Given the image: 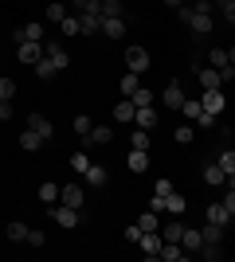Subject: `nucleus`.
Instances as JSON below:
<instances>
[{
	"instance_id": "nucleus-1",
	"label": "nucleus",
	"mask_w": 235,
	"mask_h": 262,
	"mask_svg": "<svg viewBox=\"0 0 235 262\" xmlns=\"http://www.w3.org/2000/svg\"><path fill=\"white\" fill-rule=\"evenodd\" d=\"M44 59L55 67V71H67V67H71V55H67V47L59 43V39H47V43H44Z\"/></svg>"
},
{
	"instance_id": "nucleus-2",
	"label": "nucleus",
	"mask_w": 235,
	"mask_h": 262,
	"mask_svg": "<svg viewBox=\"0 0 235 262\" xmlns=\"http://www.w3.org/2000/svg\"><path fill=\"white\" fill-rule=\"evenodd\" d=\"M59 204L82 211V204H87V188H82V184H59Z\"/></svg>"
},
{
	"instance_id": "nucleus-3",
	"label": "nucleus",
	"mask_w": 235,
	"mask_h": 262,
	"mask_svg": "<svg viewBox=\"0 0 235 262\" xmlns=\"http://www.w3.org/2000/svg\"><path fill=\"white\" fill-rule=\"evenodd\" d=\"M125 67L134 71V75H141V71H149V51L141 43H134V47H125Z\"/></svg>"
},
{
	"instance_id": "nucleus-4",
	"label": "nucleus",
	"mask_w": 235,
	"mask_h": 262,
	"mask_svg": "<svg viewBox=\"0 0 235 262\" xmlns=\"http://www.w3.org/2000/svg\"><path fill=\"white\" fill-rule=\"evenodd\" d=\"M196 98H200V106L208 110V114H216V118H220V114H224V106H227L224 86H220V90H204V94H196Z\"/></svg>"
},
{
	"instance_id": "nucleus-5",
	"label": "nucleus",
	"mask_w": 235,
	"mask_h": 262,
	"mask_svg": "<svg viewBox=\"0 0 235 262\" xmlns=\"http://www.w3.org/2000/svg\"><path fill=\"white\" fill-rule=\"evenodd\" d=\"M188 28H192V35H196V39H208V35H212V12H196V8H192Z\"/></svg>"
},
{
	"instance_id": "nucleus-6",
	"label": "nucleus",
	"mask_w": 235,
	"mask_h": 262,
	"mask_svg": "<svg viewBox=\"0 0 235 262\" xmlns=\"http://www.w3.org/2000/svg\"><path fill=\"white\" fill-rule=\"evenodd\" d=\"M134 247L145 254V258H157V251H161V231H141V239H137Z\"/></svg>"
},
{
	"instance_id": "nucleus-7",
	"label": "nucleus",
	"mask_w": 235,
	"mask_h": 262,
	"mask_svg": "<svg viewBox=\"0 0 235 262\" xmlns=\"http://www.w3.org/2000/svg\"><path fill=\"white\" fill-rule=\"evenodd\" d=\"M98 32L106 35V39H122V35H125V20H122V16H102Z\"/></svg>"
},
{
	"instance_id": "nucleus-8",
	"label": "nucleus",
	"mask_w": 235,
	"mask_h": 262,
	"mask_svg": "<svg viewBox=\"0 0 235 262\" xmlns=\"http://www.w3.org/2000/svg\"><path fill=\"white\" fill-rule=\"evenodd\" d=\"M12 39L16 43H44V28L39 24H24L20 32H12Z\"/></svg>"
},
{
	"instance_id": "nucleus-9",
	"label": "nucleus",
	"mask_w": 235,
	"mask_h": 262,
	"mask_svg": "<svg viewBox=\"0 0 235 262\" xmlns=\"http://www.w3.org/2000/svg\"><path fill=\"white\" fill-rule=\"evenodd\" d=\"M51 219H55L59 227H78V208H67V204H59V208H51Z\"/></svg>"
},
{
	"instance_id": "nucleus-10",
	"label": "nucleus",
	"mask_w": 235,
	"mask_h": 262,
	"mask_svg": "<svg viewBox=\"0 0 235 262\" xmlns=\"http://www.w3.org/2000/svg\"><path fill=\"white\" fill-rule=\"evenodd\" d=\"M102 16L98 12H78V35H98Z\"/></svg>"
},
{
	"instance_id": "nucleus-11",
	"label": "nucleus",
	"mask_w": 235,
	"mask_h": 262,
	"mask_svg": "<svg viewBox=\"0 0 235 262\" xmlns=\"http://www.w3.org/2000/svg\"><path fill=\"white\" fill-rule=\"evenodd\" d=\"M196 78H200L204 90H220V86H224V78H220L216 67H196Z\"/></svg>"
},
{
	"instance_id": "nucleus-12",
	"label": "nucleus",
	"mask_w": 235,
	"mask_h": 262,
	"mask_svg": "<svg viewBox=\"0 0 235 262\" xmlns=\"http://www.w3.org/2000/svg\"><path fill=\"white\" fill-rule=\"evenodd\" d=\"M16 59L20 63H39L44 59V43H16Z\"/></svg>"
},
{
	"instance_id": "nucleus-13",
	"label": "nucleus",
	"mask_w": 235,
	"mask_h": 262,
	"mask_svg": "<svg viewBox=\"0 0 235 262\" xmlns=\"http://www.w3.org/2000/svg\"><path fill=\"white\" fill-rule=\"evenodd\" d=\"M157 121H161V118H157L153 106H137V110H134V125H137V129H153Z\"/></svg>"
},
{
	"instance_id": "nucleus-14",
	"label": "nucleus",
	"mask_w": 235,
	"mask_h": 262,
	"mask_svg": "<svg viewBox=\"0 0 235 262\" xmlns=\"http://www.w3.org/2000/svg\"><path fill=\"white\" fill-rule=\"evenodd\" d=\"M180 247H184V251H188V254H196V251H200V247H204L200 231H196V227H184V231H180Z\"/></svg>"
},
{
	"instance_id": "nucleus-15",
	"label": "nucleus",
	"mask_w": 235,
	"mask_h": 262,
	"mask_svg": "<svg viewBox=\"0 0 235 262\" xmlns=\"http://www.w3.org/2000/svg\"><path fill=\"white\" fill-rule=\"evenodd\" d=\"M125 168H130V172H145V168H149V153H145V149H130Z\"/></svg>"
},
{
	"instance_id": "nucleus-16",
	"label": "nucleus",
	"mask_w": 235,
	"mask_h": 262,
	"mask_svg": "<svg viewBox=\"0 0 235 262\" xmlns=\"http://www.w3.org/2000/svg\"><path fill=\"white\" fill-rule=\"evenodd\" d=\"M82 176H87V184H90V188H102L106 180H110L106 164H87V172H82Z\"/></svg>"
},
{
	"instance_id": "nucleus-17",
	"label": "nucleus",
	"mask_w": 235,
	"mask_h": 262,
	"mask_svg": "<svg viewBox=\"0 0 235 262\" xmlns=\"http://www.w3.org/2000/svg\"><path fill=\"white\" fill-rule=\"evenodd\" d=\"M157 258H165V262H180V258H188V251H184L180 243H161Z\"/></svg>"
},
{
	"instance_id": "nucleus-18",
	"label": "nucleus",
	"mask_w": 235,
	"mask_h": 262,
	"mask_svg": "<svg viewBox=\"0 0 235 262\" xmlns=\"http://www.w3.org/2000/svg\"><path fill=\"white\" fill-rule=\"evenodd\" d=\"M110 141H114V129H110V125H90L87 145H110Z\"/></svg>"
},
{
	"instance_id": "nucleus-19",
	"label": "nucleus",
	"mask_w": 235,
	"mask_h": 262,
	"mask_svg": "<svg viewBox=\"0 0 235 262\" xmlns=\"http://www.w3.org/2000/svg\"><path fill=\"white\" fill-rule=\"evenodd\" d=\"M161 98H165V106H168V110H180V102H184V86H180V82H168Z\"/></svg>"
},
{
	"instance_id": "nucleus-20",
	"label": "nucleus",
	"mask_w": 235,
	"mask_h": 262,
	"mask_svg": "<svg viewBox=\"0 0 235 262\" xmlns=\"http://www.w3.org/2000/svg\"><path fill=\"white\" fill-rule=\"evenodd\" d=\"M216 168H220V172L227 176V184L235 180V153H231V149H224V153L216 157Z\"/></svg>"
},
{
	"instance_id": "nucleus-21",
	"label": "nucleus",
	"mask_w": 235,
	"mask_h": 262,
	"mask_svg": "<svg viewBox=\"0 0 235 262\" xmlns=\"http://www.w3.org/2000/svg\"><path fill=\"white\" fill-rule=\"evenodd\" d=\"M28 129H35L44 141H51V121H47L44 114H28Z\"/></svg>"
},
{
	"instance_id": "nucleus-22",
	"label": "nucleus",
	"mask_w": 235,
	"mask_h": 262,
	"mask_svg": "<svg viewBox=\"0 0 235 262\" xmlns=\"http://www.w3.org/2000/svg\"><path fill=\"white\" fill-rule=\"evenodd\" d=\"M184 208H188V200H184V196L177 192V188H173V192L165 196V211H168V215H180Z\"/></svg>"
},
{
	"instance_id": "nucleus-23",
	"label": "nucleus",
	"mask_w": 235,
	"mask_h": 262,
	"mask_svg": "<svg viewBox=\"0 0 235 262\" xmlns=\"http://www.w3.org/2000/svg\"><path fill=\"white\" fill-rule=\"evenodd\" d=\"M39 145H44V137H39L35 129H24V133H20V149H24V153H35Z\"/></svg>"
},
{
	"instance_id": "nucleus-24",
	"label": "nucleus",
	"mask_w": 235,
	"mask_h": 262,
	"mask_svg": "<svg viewBox=\"0 0 235 262\" xmlns=\"http://www.w3.org/2000/svg\"><path fill=\"white\" fill-rule=\"evenodd\" d=\"M134 102H130V98H122V102H118V106H114V121H125V125H130V121H134Z\"/></svg>"
},
{
	"instance_id": "nucleus-25",
	"label": "nucleus",
	"mask_w": 235,
	"mask_h": 262,
	"mask_svg": "<svg viewBox=\"0 0 235 262\" xmlns=\"http://www.w3.org/2000/svg\"><path fill=\"white\" fill-rule=\"evenodd\" d=\"M204 184H212V188H224L227 184V176L216 168V164H204Z\"/></svg>"
},
{
	"instance_id": "nucleus-26",
	"label": "nucleus",
	"mask_w": 235,
	"mask_h": 262,
	"mask_svg": "<svg viewBox=\"0 0 235 262\" xmlns=\"http://www.w3.org/2000/svg\"><path fill=\"white\" fill-rule=\"evenodd\" d=\"M208 223H216V227H227V223H231V215L224 211V204H212V208H208Z\"/></svg>"
},
{
	"instance_id": "nucleus-27",
	"label": "nucleus",
	"mask_w": 235,
	"mask_h": 262,
	"mask_svg": "<svg viewBox=\"0 0 235 262\" xmlns=\"http://www.w3.org/2000/svg\"><path fill=\"white\" fill-rule=\"evenodd\" d=\"M130 102H134V106H153L157 94H153V90H145V86H137L134 94H130Z\"/></svg>"
},
{
	"instance_id": "nucleus-28",
	"label": "nucleus",
	"mask_w": 235,
	"mask_h": 262,
	"mask_svg": "<svg viewBox=\"0 0 235 262\" xmlns=\"http://www.w3.org/2000/svg\"><path fill=\"white\" fill-rule=\"evenodd\" d=\"M180 231H184V223L168 219V223H165V235H161V243H180Z\"/></svg>"
},
{
	"instance_id": "nucleus-29",
	"label": "nucleus",
	"mask_w": 235,
	"mask_h": 262,
	"mask_svg": "<svg viewBox=\"0 0 235 262\" xmlns=\"http://www.w3.org/2000/svg\"><path fill=\"white\" fill-rule=\"evenodd\" d=\"M212 12H220L227 24L235 20V0H212Z\"/></svg>"
},
{
	"instance_id": "nucleus-30",
	"label": "nucleus",
	"mask_w": 235,
	"mask_h": 262,
	"mask_svg": "<svg viewBox=\"0 0 235 262\" xmlns=\"http://www.w3.org/2000/svg\"><path fill=\"white\" fill-rule=\"evenodd\" d=\"M8 239H12V243H24V239H28V223L12 219V223H8Z\"/></svg>"
},
{
	"instance_id": "nucleus-31",
	"label": "nucleus",
	"mask_w": 235,
	"mask_h": 262,
	"mask_svg": "<svg viewBox=\"0 0 235 262\" xmlns=\"http://www.w3.org/2000/svg\"><path fill=\"white\" fill-rule=\"evenodd\" d=\"M118 86H122V94L130 98V94H134V90L141 86V75H134V71H130V75H122V82H118Z\"/></svg>"
},
{
	"instance_id": "nucleus-32",
	"label": "nucleus",
	"mask_w": 235,
	"mask_h": 262,
	"mask_svg": "<svg viewBox=\"0 0 235 262\" xmlns=\"http://www.w3.org/2000/svg\"><path fill=\"white\" fill-rule=\"evenodd\" d=\"M32 67H35V78H39V82H47V78H55V75H59V71L47 63V59H39V63H32Z\"/></svg>"
},
{
	"instance_id": "nucleus-33",
	"label": "nucleus",
	"mask_w": 235,
	"mask_h": 262,
	"mask_svg": "<svg viewBox=\"0 0 235 262\" xmlns=\"http://www.w3.org/2000/svg\"><path fill=\"white\" fill-rule=\"evenodd\" d=\"M59 32H63V35H78V16H75V12H67V16L59 20Z\"/></svg>"
},
{
	"instance_id": "nucleus-34",
	"label": "nucleus",
	"mask_w": 235,
	"mask_h": 262,
	"mask_svg": "<svg viewBox=\"0 0 235 262\" xmlns=\"http://www.w3.org/2000/svg\"><path fill=\"white\" fill-rule=\"evenodd\" d=\"M137 227L141 231H161V215H157V211H145V215L137 219Z\"/></svg>"
},
{
	"instance_id": "nucleus-35",
	"label": "nucleus",
	"mask_w": 235,
	"mask_h": 262,
	"mask_svg": "<svg viewBox=\"0 0 235 262\" xmlns=\"http://www.w3.org/2000/svg\"><path fill=\"white\" fill-rule=\"evenodd\" d=\"M130 149H145V153H149V129H137V125H134V137H130Z\"/></svg>"
},
{
	"instance_id": "nucleus-36",
	"label": "nucleus",
	"mask_w": 235,
	"mask_h": 262,
	"mask_svg": "<svg viewBox=\"0 0 235 262\" xmlns=\"http://www.w3.org/2000/svg\"><path fill=\"white\" fill-rule=\"evenodd\" d=\"M90 125H94V121H90V114H78V118L71 121V129H75L78 137H87V133H90Z\"/></svg>"
},
{
	"instance_id": "nucleus-37",
	"label": "nucleus",
	"mask_w": 235,
	"mask_h": 262,
	"mask_svg": "<svg viewBox=\"0 0 235 262\" xmlns=\"http://www.w3.org/2000/svg\"><path fill=\"white\" fill-rule=\"evenodd\" d=\"M200 98H184V102H180V114H184V118H192V121H196V114H200Z\"/></svg>"
},
{
	"instance_id": "nucleus-38",
	"label": "nucleus",
	"mask_w": 235,
	"mask_h": 262,
	"mask_svg": "<svg viewBox=\"0 0 235 262\" xmlns=\"http://www.w3.org/2000/svg\"><path fill=\"white\" fill-rule=\"evenodd\" d=\"M200 239H204V243H224V227H216V223H208V227L200 231Z\"/></svg>"
},
{
	"instance_id": "nucleus-39",
	"label": "nucleus",
	"mask_w": 235,
	"mask_h": 262,
	"mask_svg": "<svg viewBox=\"0 0 235 262\" xmlns=\"http://www.w3.org/2000/svg\"><path fill=\"white\" fill-rule=\"evenodd\" d=\"M39 200L44 204H59V184H39Z\"/></svg>"
},
{
	"instance_id": "nucleus-40",
	"label": "nucleus",
	"mask_w": 235,
	"mask_h": 262,
	"mask_svg": "<svg viewBox=\"0 0 235 262\" xmlns=\"http://www.w3.org/2000/svg\"><path fill=\"white\" fill-rule=\"evenodd\" d=\"M102 16H122V12H125V4H122V0H102Z\"/></svg>"
},
{
	"instance_id": "nucleus-41",
	"label": "nucleus",
	"mask_w": 235,
	"mask_h": 262,
	"mask_svg": "<svg viewBox=\"0 0 235 262\" xmlns=\"http://www.w3.org/2000/svg\"><path fill=\"white\" fill-rule=\"evenodd\" d=\"M196 125H200V129H216V125H220V118H216V114H208V110H200V114H196Z\"/></svg>"
},
{
	"instance_id": "nucleus-42",
	"label": "nucleus",
	"mask_w": 235,
	"mask_h": 262,
	"mask_svg": "<svg viewBox=\"0 0 235 262\" xmlns=\"http://www.w3.org/2000/svg\"><path fill=\"white\" fill-rule=\"evenodd\" d=\"M173 137H177V145H188L192 137H196V129H192V125H177V133H173Z\"/></svg>"
},
{
	"instance_id": "nucleus-43",
	"label": "nucleus",
	"mask_w": 235,
	"mask_h": 262,
	"mask_svg": "<svg viewBox=\"0 0 235 262\" xmlns=\"http://www.w3.org/2000/svg\"><path fill=\"white\" fill-rule=\"evenodd\" d=\"M12 94H16V82H12V78H0V102H12Z\"/></svg>"
},
{
	"instance_id": "nucleus-44",
	"label": "nucleus",
	"mask_w": 235,
	"mask_h": 262,
	"mask_svg": "<svg viewBox=\"0 0 235 262\" xmlns=\"http://www.w3.org/2000/svg\"><path fill=\"white\" fill-rule=\"evenodd\" d=\"M87 164H90L87 153H71V168H75V172H87Z\"/></svg>"
},
{
	"instance_id": "nucleus-45",
	"label": "nucleus",
	"mask_w": 235,
	"mask_h": 262,
	"mask_svg": "<svg viewBox=\"0 0 235 262\" xmlns=\"http://www.w3.org/2000/svg\"><path fill=\"white\" fill-rule=\"evenodd\" d=\"M220 204H224V211H227V215L235 219V188H231V184H227V196L220 200Z\"/></svg>"
},
{
	"instance_id": "nucleus-46",
	"label": "nucleus",
	"mask_w": 235,
	"mask_h": 262,
	"mask_svg": "<svg viewBox=\"0 0 235 262\" xmlns=\"http://www.w3.org/2000/svg\"><path fill=\"white\" fill-rule=\"evenodd\" d=\"M63 16H67V8H63V4H47V20H51V24H59Z\"/></svg>"
},
{
	"instance_id": "nucleus-47",
	"label": "nucleus",
	"mask_w": 235,
	"mask_h": 262,
	"mask_svg": "<svg viewBox=\"0 0 235 262\" xmlns=\"http://www.w3.org/2000/svg\"><path fill=\"white\" fill-rule=\"evenodd\" d=\"M24 243H28V247H44V231H32V227H28V239H24Z\"/></svg>"
},
{
	"instance_id": "nucleus-48",
	"label": "nucleus",
	"mask_w": 235,
	"mask_h": 262,
	"mask_svg": "<svg viewBox=\"0 0 235 262\" xmlns=\"http://www.w3.org/2000/svg\"><path fill=\"white\" fill-rule=\"evenodd\" d=\"M149 211H157V215L165 211V196H161V192H153V200H149Z\"/></svg>"
},
{
	"instance_id": "nucleus-49",
	"label": "nucleus",
	"mask_w": 235,
	"mask_h": 262,
	"mask_svg": "<svg viewBox=\"0 0 235 262\" xmlns=\"http://www.w3.org/2000/svg\"><path fill=\"white\" fill-rule=\"evenodd\" d=\"M141 239V227H137V223H130V227H125V243H137Z\"/></svg>"
},
{
	"instance_id": "nucleus-50",
	"label": "nucleus",
	"mask_w": 235,
	"mask_h": 262,
	"mask_svg": "<svg viewBox=\"0 0 235 262\" xmlns=\"http://www.w3.org/2000/svg\"><path fill=\"white\" fill-rule=\"evenodd\" d=\"M153 192H161V196H168V192H173V180H157V184H153Z\"/></svg>"
},
{
	"instance_id": "nucleus-51",
	"label": "nucleus",
	"mask_w": 235,
	"mask_h": 262,
	"mask_svg": "<svg viewBox=\"0 0 235 262\" xmlns=\"http://www.w3.org/2000/svg\"><path fill=\"white\" fill-rule=\"evenodd\" d=\"M0 121H12V102H0Z\"/></svg>"
},
{
	"instance_id": "nucleus-52",
	"label": "nucleus",
	"mask_w": 235,
	"mask_h": 262,
	"mask_svg": "<svg viewBox=\"0 0 235 262\" xmlns=\"http://www.w3.org/2000/svg\"><path fill=\"white\" fill-rule=\"evenodd\" d=\"M165 4H168V8H180V0H165Z\"/></svg>"
},
{
	"instance_id": "nucleus-53",
	"label": "nucleus",
	"mask_w": 235,
	"mask_h": 262,
	"mask_svg": "<svg viewBox=\"0 0 235 262\" xmlns=\"http://www.w3.org/2000/svg\"><path fill=\"white\" fill-rule=\"evenodd\" d=\"M180 4H196V0H180Z\"/></svg>"
},
{
	"instance_id": "nucleus-54",
	"label": "nucleus",
	"mask_w": 235,
	"mask_h": 262,
	"mask_svg": "<svg viewBox=\"0 0 235 262\" xmlns=\"http://www.w3.org/2000/svg\"><path fill=\"white\" fill-rule=\"evenodd\" d=\"M122 4H125V0H122Z\"/></svg>"
}]
</instances>
